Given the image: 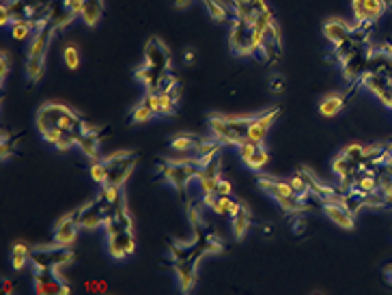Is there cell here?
<instances>
[{
    "instance_id": "1",
    "label": "cell",
    "mask_w": 392,
    "mask_h": 295,
    "mask_svg": "<svg viewBox=\"0 0 392 295\" xmlns=\"http://www.w3.org/2000/svg\"><path fill=\"white\" fill-rule=\"evenodd\" d=\"M37 129L41 136L50 134V132H67V134H74L76 138H80L89 129V125L82 117H78L65 104L48 102L37 112Z\"/></svg>"
},
{
    "instance_id": "2",
    "label": "cell",
    "mask_w": 392,
    "mask_h": 295,
    "mask_svg": "<svg viewBox=\"0 0 392 295\" xmlns=\"http://www.w3.org/2000/svg\"><path fill=\"white\" fill-rule=\"evenodd\" d=\"M254 117H211L207 121L211 134L224 143V145H235L240 147L248 138V129Z\"/></svg>"
},
{
    "instance_id": "3",
    "label": "cell",
    "mask_w": 392,
    "mask_h": 295,
    "mask_svg": "<svg viewBox=\"0 0 392 295\" xmlns=\"http://www.w3.org/2000/svg\"><path fill=\"white\" fill-rule=\"evenodd\" d=\"M256 185L263 190L266 194H270L272 199L282 207L285 214H300V211L306 209L304 201L300 199L296 192H293L289 181H278L274 177H263V175H261L256 179Z\"/></svg>"
},
{
    "instance_id": "4",
    "label": "cell",
    "mask_w": 392,
    "mask_h": 295,
    "mask_svg": "<svg viewBox=\"0 0 392 295\" xmlns=\"http://www.w3.org/2000/svg\"><path fill=\"white\" fill-rule=\"evenodd\" d=\"M228 44H231V50L240 56H254L261 52V46H263V35H259L254 30L252 22L235 18L231 32H228Z\"/></svg>"
},
{
    "instance_id": "5",
    "label": "cell",
    "mask_w": 392,
    "mask_h": 295,
    "mask_svg": "<svg viewBox=\"0 0 392 295\" xmlns=\"http://www.w3.org/2000/svg\"><path fill=\"white\" fill-rule=\"evenodd\" d=\"M104 162H106V171H108L104 185H119L121 188L129 179L132 171L136 169L138 155L134 151H119V153L108 155Z\"/></svg>"
},
{
    "instance_id": "6",
    "label": "cell",
    "mask_w": 392,
    "mask_h": 295,
    "mask_svg": "<svg viewBox=\"0 0 392 295\" xmlns=\"http://www.w3.org/2000/svg\"><path fill=\"white\" fill-rule=\"evenodd\" d=\"M162 173H164L166 181H171L177 192L183 196L185 201V188L192 179H199L201 166L196 162H181V159H171L164 162V166H162Z\"/></svg>"
},
{
    "instance_id": "7",
    "label": "cell",
    "mask_w": 392,
    "mask_h": 295,
    "mask_svg": "<svg viewBox=\"0 0 392 295\" xmlns=\"http://www.w3.org/2000/svg\"><path fill=\"white\" fill-rule=\"evenodd\" d=\"M74 252L65 246L56 248H44V250H32L30 252V263L35 268H48V270H60L65 266L74 263Z\"/></svg>"
},
{
    "instance_id": "8",
    "label": "cell",
    "mask_w": 392,
    "mask_h": 295,
    "mask_svg": "<svg viewBox=\"0 0 392 295\" xmlns=\"http://www.w3.org/2000/svg\"><path fill=\"white\" fill-rule=\"evenodd\" d=\"M58 270H48V268H35V293L39 295H70L72 287L58 278Z\"/></svg>"
},
{
    "instance_id": "9",
    "label": "cell",
    "mask_w": 392,
    "mask_h": 295,
    "mask_svg": "<svg viewBox=\"0 0 392 295\" xmlns=\"http://www.w3.org/2000/svg\"><path fill=\"white\" fill-rule=\"evenodd\" d=\"M369 65H371V48L362 46L358 52H353L347 60L341 63L343 76L347 78V82H360L362 76L369 72Z\"/></svg>"
},
{
    "instance_id": "10",
    "label": "cell",
    "mask_w": 392,
    "mask_h": 295,
    "mask_svg": "<svg viewBox=\"0 0 392 295\" xmlns=\"http://www.w3.org/2000/svg\"><path fill=\"white\" fill-rule=\"evenodd\" d=\"M360 84L365 88H369L373 95H377V100L384 104V106H392V82L390 78L384 74V72H367L360 80Z\"/></svg>"
},
{
    "instance_id": "11",
    "label": "cell",
    "mask_w": 392,
    "mask_h": 295,
    "mask_svg": "<svg viewBox=\"0 0 392 295\" xmlns=\"http://www.w3.org/2000/svg\"><path fill=\"white\" fill-rule=\"evenodd\" d=\"M145 65H151V67L162 70V72H171V67H173L171 50L157 37H151L145 46Z\"/></svg>"
},
{
    "instance_id": "12",
    "label": "cell",
    "mask_w": 392,
    "mask_h": 295,
    "mask_svg": "<svg viewBox=\"0 0 392 295\" xmlns=\"http://www.w3.org/2000/svg\"><path fill=\"white\" fill-rule=\"evenodd\" d=\"M205 254L207 252H196L190 258L175 261V274H177V280H179V287H181L183 293H190L194 289V284H196V266H199V261Z\"/></svg>"
},
{
    "instance_id": "13",
    "label": "cell",
    "mask_w": 392,
    "mask_h": 295,
    "mask_svg": "<svg viewBox=\"0 0 392 295\" xmlns=\"http://www.w3.org/2000/svg\"><path fill=\"white\" fill-rule=\"evenodd\" d=\"M76 220L80 228H91V231L93 228H100L102 224H106V207L102 205L100 199H95L76 211Z\"/></svg>"
},
{
    "instance_id": "14",
    "label": "cell",
    "mask_w": 392,
    "mask_h": 295,
    "mask_svg": "<svg viewBox=\"0 0 392 295\" xmlns=\"http://www.w3.org/2000/svg\"><path fill=\"white\" fill-rule=\"evenodd\" d=\"M351 9H353L355 22L375 24L384 15L386 5H384V0H351Z\"/></svg>"
},
{
    "instance_id": "15",
    "label": "cell",
    "mask_w": 392,
    "mask_h": 295,
    "mask_svg": "<svg viewBox=\"0 0 392 295\" xmlns=\"http://www.w3.org/2000/svg\"><path fill=\"white\" fill-rule=\"evenodd\" d=\"M276 117H278V108H272V110H268V112H263V114H256V117L252 119V123H250L248 138H246V140L256 143V145H263V140H266V136H268V132H270V127L274 125Z\"/></svg>"
},
{
    "instance_id": "16",
    "label": "cell",
    "mask_w": 392,
    "mask_h": 295,
    "mask_svg": "<svg viewBox=\"0 0 392 295\" xmlns=\"http://www.w3.org/2000/svg\"><path fill=\"white\" fill-rule=\"evenodd\" d=\"M78 226L80 224L76 220V211L70 214V216H63L56 222V228H54V244L70 248L76 242V237H78Z\"/></svg>"
},
{
    "instance_id": "17",
    "label": "cell",
    "mask_w": 392,
    "mask_h": 295,
    "mask_svg": "<svg viewBox=\"0 0 392 295\" xmlns=\"http://www.w3.org/2000/svg\"><path fill=\"white\" fill-rule=\"evenodd\" d=\"M136 250V237L132 231H119L108 235V252L112 258H125L129 254H134Z\"/></svg>"
},
{
    "instance_id": "18",
    "label": "cell",
    "mask_w": 392,
    "mask_h": 295,
    "mask_svg": "<svg viewBox=\"0 0 392 295\" xmlns=\"http://www.w3.org/2000/svg\"><path fill=\"white\" fill-rule=\"evenodd\" d=\"M321 209H323V214L328 216L337 226H341V228H345V231H353V226H355V216H351L345 207H343V203L341 201H325V203H321Z\"/></svg>"
},
{
    "instance_id": "19",
    "label": "cell",
    "mask_w": 392,
    "mask_h": 295,
    "mask_svg": "<svg viewBox=\"0 0 392 295\" xmlns=\"http://www.w3.org/2000/svg\"><path fill=\"white\" fill-rule=\"evenodd\" d=\"M203 203L211 209V211H216L218 216H235L237 214V209L242 207V203L240 201H235L233 196H220V194H203Z\"/></svg>"
},
{
    "instance_id": "20",
    "label": "cell",
    "mask_w": 392,
    "mask_h": 295,
    "mask_svg": "<svg viewBox=\"0 0 392 295\" xmlns=\"http://www.w3.org/2000/svg\"><path fill=\"white\" fill-rule=\"evenodd\" d=\"M143 100L153 108L155 117H173L175 110H177V102L169 93H149L143 97Z\"/></svg>"
},
{
    "instance_id": "21",
    "label": "cell",
    "mask_w": 392,
    "mask_h": 295,
    "mask_svg": "<svg viewBox=\"0 0 392 295\" xmlns=\"http://www.w3.org/2000/svg\"><path fill=\"white\" fill-rule=\"evenodd\" d=\"M231 5H233L235 18L246 20V22H254L259 13L270 9L266 0H231Z\"/></svg>"
},
{
    "instance_id": "22",
    "label": "cell",
    "mask_w": 392,
    "mask_h": 295,
    "mask_svg": "<svg viewBox=\"0 0 392 295\" xmlns=\"http://www.w3.org/2000/svg\"><path fill=\"white\" fill-rule=\"evenodd\" d=\"M351 28H353V26H349L347 22H343V20H339V18L325 20V22H323V37L328 39L332 46H337V44L345 41V39L351 35Z\"/></svg>"
},
{
    "instance_id": "23",
    "label": "cell",
    "mask_w": 392,
    "mask_h": 295,
    "mask_svg": "<svg viewBox=\"0 0 392 295\" xmlns=\"http://www.w3.org/2000/svg\"><path fill=\"white\" fill-rule=\"evenodd\" d=\"M104 134H106V132H97V129L89 127L86 132L78 138L80 151H82L86 157H91V159H97V157H100V147H102Z\"/></svg>"
},
{
    "instance_id": "24",
    "label": "cell",
    "mask_w": 392,
    "mask_h": 295,
    "mask_svg": "<svg viewBox=\"0 0 392 295\" xmlns=\"http://www.w3.org/2000/svg\"><path fill=\"white\" fill-rule=\"evenodd\" d=\"M56 26L52 22L44 24L37 32H35V39L30 44V50H28V56H44L46 58V52L50 48V41H52V35H54Z\"/></svg>"
},
{
    "instance_id": "25",
    "label": "cell",
    "mask_w": 392,
    "mask_h": 295,
    "mask_svg": "<svg viewBox=\"0 0 392 295\" xmlns=\"http://www.w3.org/2000/svg\"><path fill=\"white\" fill-rule=\"evenodd\" d=\"M166 74H169V72H162V70L151 67V65H145V67H138V70L134 72V78H136L138 82H143L145 88H147L149 93H157V91H159V82H162V78H164Z\"/></svg>"
},
{
    "instance_id": "26",
    "label": "cell",
    "mask_w": 392,
    "mask_h": 295,
    "mask_svg": "<svg viewBox=\"0 0 392 295\" xmlns=\"http://www.w3.org/2000/svg\"><path fill=\"white\" fill-rule=\"evenodd\" d=\"M78 15L63 3V0H52L50 3V22L56 26V28H67Z\"/></svg>"
},
{
    "instance_id": "27",
    "label": "cell",
    "mask_w": 392,
    "mask_h": 295,
    "mask_svg": "<svg viewBox=\"0 0 392 295\" xmlns=\"http://www.w3.org/2000/svg\"><path fill=\"white\" fill-rule=\"evenodd\" d=\"M345 95L343 93H332V95H325L323 100L319 102V112L323 117H337L339 112H343L345 108Z\"/></svg>"
},
{
    "instance_id": "28",
    "label": "cell",
    "mask_w": 392,
    "mask_h": 295,
    "mask_svg": "<svg viewBox=\"0 0 392 295\" xmlns=\"http://www.w3.org/2000/svg\"><path fill=\"white\" fill-rule=\"evenodd\" d=\"M3 9L9 13L11 24H13V22H20V20H28L30 11H32V5L28 3V0H7V3H3Z\"/></svg>"
},
{
    "instance_id": "29",
    "label": "cell",
    "mask_w": 392,
    "mask_h": 295,
    "mask_svg": "<svg viewBox=\"0 0 392 295\" xmlns=\"http://www.w3.org/2000/svg\"><path fill=\"white\" fill-rule=\"evenodd\" d=\"M102 15H104V0H86L80 18L84 20L86 26H97L102 22Z\"/></svg>"
},
{
    "instance_id": "30",
    "label": "cell",
    "mask_w": 392,
    "mask_h": 295,
    "mask_svg": "<svg viewBox=\"0 0 392 295\" xmlns=\"http://www.w3.org/2000/svg\"><path fill=\"white\" fill-rule=\"evenodd\" d=\"M231 226H233V235L235 240H244L248 228H250V211L246 209V205H242L237 209V214L231 218Z\"/></svg>"
},
{
    "instance_id": "31",
    "label": "cell",
    "mask_w": 392,
    "mask_h": 295,
    "mask_svg": "<svg viewBox=\"0 0 392 295\" xmlns=\"http://www.w3.org/2000/svg\"><path fill=\"white\" fill-rule=\"evenodd\" d=\"M341 203H343V207H345L351 216H358L362 207H367V205H365V194L355 192V190L343 192V194H341Z\"/></svg>"
},
{
    "instance_id": "32",
    "label": "cell",
    "mask_w": 392,
    "mask_h": 295,
    "mask_svg": "<svg viewBox=\"0 0 392 295\" xmlns=\"http://www.w3.org/2000/svg\"><path fill=\"white\" fill-rule=\"evenodd\" d=\"M199 145H201V138H196L192 134H181L171 140V149L177 153H194Z\"/></svg>"
},
{
    "instance_id": "33",
    "label": "cell",
    "mask_w": 392,
    "mask_h": 295,
    "mask_svg": "<svg viewBox=\"0 0 392 295\" xmlns=\"http://www.w3.org/2000/svg\"><path fill=\"white\" fill-rule=\"evenodd\" d=\"M46 72V60L44 56H28L26 60V76L30 82H39Z\"/></svg>"
},
{
    "instance_id": "34",
    "label": "cell",
    "mask_w": 392,
    "mask_h": 295,
    "mask_svg": "<svg viewBox=\"0 0 392 295\" xmlns=\"http://www.w3.org/2000/svg\"><path fill=\"white\" fill-rule=\"evenodd\" d=\"M268 162H270V153L263 147H261V145H256V149L252 151V155L246 159V166L252 169V171H261V169L268 166Z\"/></svg>"
},
{
    "instance_id": "35",
    "label": "cell",
    "mask_w": 392,
    "mask_h": 295,
    "mask_svg": "<svg viewBox=\"0 0 392 295\" xmlns=\"http://www.w3.org/2000/svg\"><path fill=\"white\" fill-rule=\"evenodd\" d=\"M32 32H37V28H35V24H32L30 20H20V22H13L11 24V35H13V39H18V41H24V39H28Z\"/></svg>"
},
{
    "instance_id": "36",
    "label": "cell",
    "mask_w": 392,
    "mask_h": 295,
    "mask_svg": "<svg viewBox=\"0 0 392 295\" xmlns=\"http://www.w3.org/2000/svg\"><path fill=\"white\" fill-rule=\"evenodd\" d=\"M203 5H205L207 13L211 15V20H216V22H226L228 9L220 3V0H203Z\"/></svg>"
},
{
    "instance_id": "37",
    "label": "cell",
    "mask_w": 392,
    "mask_h": 295,
    "mask_svg": "<svg viewBox=\"0 0 392 295\" xmlns=\"http://www.w3.org/2000/svg\"><path fill=\"white\" fill-rule=\"evenodd\" d=\"M199 240L203 244V248L207 252H214V254H220L224 250V242L216 235V233H199Z\"/></svg>"
},
{
    "instance_id": "38",
    "label": "cell",
    "mask_w": 392,
    "mask_h": 295,
    "mask_svg": "<svg viewBox=\"0 0 392 295\" xmlns=\"http://www.w3.org/2000/svg\"><path fill=\"white\" fill-rule=\"evenodd\" d=\"M155 117V112H153V108L143 100L134 110H132V121L134 123H147V121H151Z\"/></svg>"
},
{
    "instance_id": "39",
    "label": "cell",
    "mask_w": 392,
    "mask_h": 295,
    "mask_svg": "<svg viewBox=\"0 0 392 295\" xmlns=\"http://www.w3.org/2000/svg\"><path fill=\"white\" fill-rule=\"evenodd\" d=\"M89 173L93 177V181H97L100 185L106 183V177H108V171H106V162H100V159H93V164L89 166Z\"/></svg>"
},
{
    "instance_id": "40",
    "label": "cell",
    "mask_w": 392,
    "mask_h": 295,
    "mask_svg": "<svg viewBox=\"0 0 392 295\" xmlns=\"http://www.w3.org/2000/svg\"><path fill=\"white\" fill-rule=\"evenodd\" d=\"M63 58H65V65H67L70 70H78L80 67V50L76 46H67L63 50Z\"/></svg>"
},
{
    "instance_id": "41",
    "label": "cell",
    "mask_w": 392,
    "mask_h": 295,
    "mask_svg": "<svg viewBox=\"0 0 392 295\" xmlns=\"http://www.w3.org/2000/svg\"><path fill=\"white\" fill-rule=\"evenodd\" d=\"M343 153H345L349 159H353V162L360 164V166H362L365 159H367V147H362V145H349V147L343 149Z\"/></svg>"
},
{
    "instance_id": "42",
    "label": "cell",
    "mask_w": 392,
    "mask_h": 295,
    "mask_svg": "<svg viewBox=\"0 0 392 295\" xmlns=\"http://www.w3.org/2000/svg\"><path fill=\"white\" fill-rule=\"evenodd\" d=\"M365 205H367V207H375V209H377V207H388V203H386V194L379 192V190L367 194V196H365Z\"/></svg>"
},
{
    "instance_id": "43",
    "label": "cell",
    "mask_w": 392,
    "mask_h": 295,
    "mask_svg": "<svg viewBox=\"0 0 392 295\" xmlns=\"http://www.w3.org/2000/svg\"><path fill=\"white\" fill-rule=\"evenodd\" d=\"M218 181H220V177H199V185H201V192L203 194H216V190H218Z\"/></svg>"
},
{
    "instance_id": "44",
    "label": "cell",
    "mask_w": 392,
    "mask_h": 295,
    "mask_svg": "<svg viewBox=\"0 0 392 295\" xmlns=\"http://www.w3.org/2000/svg\"><path fill=\"white\" fill-rule=\"evenodd\" d=\"M188 216H190V224L194 226V231H196V233H201L203 220H201V214L196 211V207H188Z\"/></svg>"
},
{
    "instance_id": "45",
    "label": "cell",
    "mask_w": 392,
    "mask_h": 295,
    "mask_svg": "<svg viewBox=\"0 0 392 295\" xmlns=\"http://www.w3.org/2000/svg\"><path fill=\"white\" fill-rule=\"evenodd\" d=\"M9 65H11V60H9V54L3 50V54H0V80H7V76H9Z\"/></svg>"
},
{
    "instance_id": "46",
    "label": "cell",
    "mask_w": 392,
    "mask_h": 295,
    "mask_svg": "<svg viewBox=\"0 0 392 295\" xmlns=\"http://www.w3.org/2000/svg\"><path fill=\"white\" fill-rule=\"evenodd\" d=\"M216 194H220V196H231V194H233V185H231V181H226V179L220 177Z\"/></svg>"
},
{
    "instance_id": "47",
    "label": "cell",
    "mask_w": 392,
    "mask_h": 295,
    "mask_svg": "<svg viewBox=\"0 0 392 295\" xmlns=\"http://www.w3.org/2000/svg\"><path fill=\"white\" fill-rule=\"evenodd\" d=\"M65 5H67L76 15H82V9H84V3L86 0H63Z\"/></svg>"
},
{
    "instance_id": "48",
    "label": "cell",
    "mask_w": 392,
    "mask_h": 295,
    "mask_svg": "<svg viewBox=\"0 0 392 295\" xmlns=\"http://www.w3.org/2000/svg\"><path fill=\"white\" fill-rule=\"evenodd\" d=\"M28 261H30V256H24V254H11V263H13L15 270H24Z\"/></svg>"
},
{
    "instance_id": "49",
    "label": "cell",
    "mask_w": 392,
    "mask_h": 295,
    "mask_svg": "<svg viewBox=\"0 0 392 295\" xmlns=\"http://www.w3.org/2000/svg\"><path fill=\"white\" fill-rule=\"evenodd\" d=\"M304 231H306V218L304 216H298L296 220H293V233L302 235Z\"/></svg>"
},
{
    "instance_id": "50",
    "label": "cell",
    "mask_w": 392,
    "mask_h": 295,
    "mask_svg": "<svg viewBox=\"0 0 392 295\" xmlns=\"http://www.w3.org/2000/svg\"><path fill=\"white\" fill-rule=\"evenodd\" d=\"M270 91H272V93H282V91H285V78L274 76L272 82H270Z\"/></svg>"
},
{
    "instance_id": "51",
    "label": "cell",
    "mask_w": 392,
    "mask_h": 295,
    "mask_svg": "<svg viewBox=\"0 0 392 295\" xmlns=\"http://www.w3.org/2000/svg\"><path fill=\"white\" fill-rule=\"evenodd\" d=\"M30 246L28 244H24V242H18V244H13V250H11V254H24V256H30Z\"/></svg>"
},
{
    "instance_id": "52",
    "label": "cell",
    "mask_w": 392,
    "mask_h": 295,
    "mask_svg": "<svg viewBox=\"0 0 392 295\" xmlns=\"http://www.w3.org/2000/svg\"><path fill=\"white\" fill-rule=\"evenodd\" d=\"M181 91H183L181 82H179V80H175V82H173V86H171V88L166 91V93H169V95L173 97L175 102H179V97H181Z\"/></svg>"
},
{
    "instance_id": "53",
    "label": "cell",
    "mask_w": 392,
    "mask_h": 295,
    "mask_svg": "<svg viewBox=\"0 0 392 295\" xmlns=\"http://www.w3.org/2000/svg\"><path fill=\"white\" fill-rule=\"evenodd\" d=\"M86 291H100V293H106V291H108V284H106V282L89 280V282H86Z\"/></svg>"
},
{
    "instance_id": "54",
    "label": "cell",
    "mask_w": 392,
    "mask_h": 295,
    "mask_svg": "<svg viewBox=\"0 0 392 295\" xmlns=\"http://www.w3.org/2000/svg\"><path fill=\"white\" fill-rule=\"evenodd\" d=\"M32 7H50L52 0H28Z\"/></svg>"
},
{
    "instance_id": "55",
    "label": "cell",
    "mask_w": 392,
    "mask_h": 295,
    "mask_svg": "<svg viewBox=\"0 0 392 295\" xmlns=\"http://www.w3.org/2000/svg\"><path fill=\"white\" fill-rule=\"evenodd\" d=\"M173 3H175V7H177V9H188L192 0H173Z\"/></svg>"
},
{
    "instance_id": "56",
    "label": "cell",
    "mask_w": 392,
    "mask_h": 295,
    "mask_svg": "<svg viewBox=\"0 0 392 295\" xmlns=\"http://www.w3.org/2000/svg\"><path fill=\"white\" fill-rule=\"evenodd\" d=\"M384 276H386V282H388V284H392V263L384 268Z\"/></svg>"
},
{
    "instance_id": "57",
    "label": "cell",
    "mask_w": 392,
    "mask_h": 295,
    "mask_svg": "<svg viewBox=\"0 0 392 295\" xmlns=\"http://www.w3.org/2000/svg\"><path fill=\"white\" fill-rule=\"evenodd\" d=\"M13 291H15L13 282H11V280H5V282H3V293H13Z\"/></svg>"
},
{
    "instance_id": "58",
    "label": "cell",
    "mask_w": 392,
    "mask_h": 295,
    "mask_svg": "<svg viewBox=\"0 0 392 295\" xmlns=\"http://www.w3.org/2000/svg\"><path fill=\"white\" fill-rule=\"evenodd\" d=\"M192 63H194V52L188 50V52H185V65H192Z\"/></svg>"
},
{
    "instance_id": "59",
    "label": "cell",
    "mask_w": 392,
    "mask_h": 295,
    "mask_svg": "<svg viewBox=\"0 0 392 295\" xmlns=\"http://www.w3.org/2000/svg\"><path fill=\"white\" fill-rule=\"evenodd\" d=\"M384 5H386V9H390L392 7V0H384Z\"/></svg>"
},
{
    "instance_id": "60",
    "label": "cell",
    "mask_w": 392,
    "mask_h": 295,
    "mask_svg": "<svg viewBox=\"0 0 392 295\" xmlns=\"http://www.w3.org/2000/svg\"><path fill=\"white\" fill-rule=\"evenodd\" d=\"M390 108H392V106H390Z\"/></svg>"
}]
</instances>
